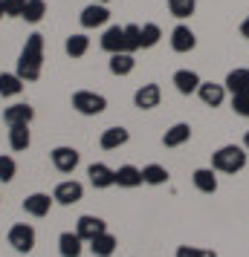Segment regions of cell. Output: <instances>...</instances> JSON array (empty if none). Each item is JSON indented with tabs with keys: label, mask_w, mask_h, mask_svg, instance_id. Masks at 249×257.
<instances>
[{
	"label": "cell",
	"mask_w": 249,
	"mask_h": 257,
	"mask_svg": "<svg viewBox=\"0 0 249 257\" xmlns=\"http://www.w3.org/2000/svg\"><path fill=\"white\" fill-rule=\"evenodd\" d=\"M41 67H44V35H29L24 49L18 55V75L24 81H38L41 78Z\"/></svg>",
	"instance_id": "1"
},
{
	"label": "cell",
	"mask_w": 249,
	"mask_h": 257,
	"mask_svg": "<svg viewBox=\"0 0 249 257\" xmlns=\"http://www.w3.org/2000/svg\"><path fill=\"white\" fill-rule=\"evenodd\" d=\"M212 168L220 174H237L246 168V151L240 145H223L212 153Z\"/></svg>",
	"instance_id": "2"
},
{
	"label": "cell",
	"mask_w": 249,
	"mask_h": 257,
	"mask_svg": "<svg viewBox=\"0 0 249 257\" xmlns=\"http://www.w3.org/2000/svg\"><path fill=\"white\" fill-rule=\"evenodd\" d=\"M72 107H75L81 116H99V113H105L107 98L93 93V90H78V93H72Z\"/></svg>",
	"instance_id": "3"
},
{
	"label": "cell",
	"mask_w": 249,
	"mask_h": 257,
	"mask_svg": "<svg viewBox=\"0 0 249 257\" xmlns=\"http://www.w3.org/2000/svg\"><path fill=\"white\" fill-rule=\"evenodd\" d=\"M9 245H12L15 251H21V254H29L32 248H35V228L29 225V222H18L9 228Z\"/></svg>",
	"instance_id": "4"
},
{
	"label": "cell",
	"mask_w": 249,
	"mask_h": 257,
	"mask_svg": "<svg viewBox=\"0 0 249 257\" xmlns=\"http://www.w3.org/2000/svg\"><path fill=\"white\" fill-rule=\"evenodd\" d=\"M84 197V185L81 182H75V179H64L55 185L52 191V199L58 202V205H75V202H81Z\"/></svg>",
	"instance_id": "5"
},
{
	"label": "cell",
	"mask_w": 249,
	"mask_h": 257,
	"mask_svg": "<svg viewBox=\"0 0 249 257\" xmlns=\"http://www.w3.org/2000/svg\"><path fill=\"white\" fill-rule=\"evenodd\" d=\"M107 231V222L102 220V217H93V214H84V217H78V222H75V234L81 237L84 243H90V240H96L99 234Z\"/></svg>",
	"instance_id": "6"
},
{
	"label": "cell",
	"mask_w": 249,
	"mask_h": 257,
	"mask_svg": "<svg viewBox=\"0 0 249 257\" xmlns=\"http://www.w3.org/2000/svg\"><path fill=\"white\" fill-rule=\"evenodd\" d=\"M52 156V165H55V171L61 174H72L75 168H78V151L75 148H67V145H61L55 151L49 153Z\"/></svg>",
	"instance_id": "7"
},
{
	"label": "cell",
	"mask_w": 249,
	"mask_h": 257,
	"mask_svg": "<svg viewBox=\"0 0 249 257\" xmlns=\"http://www.w3.org/2000/svg\"><path fill=\"white\" fill-rule=\"evenodd\" d=\"M87 176H90V185L99 188V191L116 185V171H110V168H107V165H102V162L90 165V168H87Z\"/></svg>",
	"instance_id": "8"
},
{
	"label": "cell",
	"mask_w": 249,
	"mask_h": 257,
	"mask_svg": "<svg viewBox=\"0 0 249 257\" xmlns=\"http://www.w3.org/2000/svg\"><path fill=\"white\" fill-rule=\"evenodd\" d=\"M159 98H162V90H159V84H142L136 95H133V104L139 107V110H154L159 104Z\"/></svg>",
	"instance_id": "9"
},
{
	"label": "cell",
	"mask_w": 249,
	"mask_h": 257,
	"mask_svg": "<svg viewBox=\"0 0 249 257\" xmlns=\"http://www.w3.org/2000/svg\"><path fill=\"white\" fill-rule=\"evenodd\" d=\"M52 202L55 199L49 197V194H29V197L24 199V211L29 214V217H47L49 214V208H52Z\"/></svg>",
	"instance_id": "10"
},
{
	"label": "cell",
	"mask_w": 249,
	"mask_h": 257,
	"mask_svg": "<svg viewBox=\"0 0 249 257\" xmlns=\"http://www.w3.org/2000/svg\"><path fill=\"white\" fill-rule=\"evenodd\" d=\"M107 18H110V12H107L105 3H90V6L81 12V18H78V21H81L84 29H96V26H105Z\"/></svg>",
	"instance_id": "11"
},
{
	"label": "cell",
	"mask_w": 249,
	"mask_h": 257,
	"mask_svg": "<svg viewBox=\"0 0 249 257\" xmlns=\"http://www.w3.org/2000/svg\"><path fill=\"white\" fill-rule=\"evenodd\" d=\"M35 118V110L29 104H12L3 110V121L9 124V127H15V124H29Z\"/></svg>",
	"instance_id": "12"
},
{
	"label": "cell",
	"mask_w": 249,
	"mask_h": 257,
	"mask_svg": "<svg viewBox=\"0 0 249 257\" xmlns=\"http://www.w3.org/2000/svg\"><path fill=\"white\" fill-rule=\"evenodd\" d=\"M194 44H197V38H194V32L189 26H183V24L174 26V32H171V49L174 52H191Z\"/></svg>",
	"instance_id": "13"
},
{
	"label": "cell",
	"mask_w": 249,
	"mask_h": 257,
	"mask_svg": "<svg viewBox=\"0 0 249 257\" xmlns=\"http://www.w3.org/2000/svg\"><path fill=\"white\" fill-rule=\"evenodd\" d=\"M58 251H61V257H81L84 240L75 231H64L58 237Z\"/></svg>",
	"instance_id": "14"
},
{
	"label": "cell",
	"mask_w": 249,
	"mask_h": 257,
	"mask_svg": "<svg viewBox=\"0 0 249 257\" xmlns=\"http://www.w3.org/2000/svg\"><path fill=\"white\" fill-rule=\"evenodd\" d=\"M102 49L116 55V52H125V26H110L105 35H102Z\"/></svg>",
	"instance_id": "15"
},
{
	"label": "cell",
	"mask_w": 249,
	"mask_h": 257,
	"mask_svg": "<svg viewBox=\"0 0 249 257\" xmlns=\"http://www.w3.org/2000/svg\"><path fill=\"white\" fill-rule=\"evenodd\" d=\"M200 75L194 70H177L174 72V87H177L183 95H189V93H197L200 90Z\"/></svg>",
	"instance_id": "16"
},
{
	"label": "cell",
	"mask_w": 249,
	"mask_h": 257,
	"mask_svg": "<svg viewBox=\"0 0 249 257\" xmlns=\"http://www.w3.org/2000/svg\"><path fill=\"white\" fill-rule=\"evenodd\" d=\"M191 139V127L186 124V121H177L174 127L165 130V136H162V145L165 148H180V145H186V142Z\"/></svg>",
	"instance_id": "17"
},
{
	"label": "cell",
	"mask_w": 249,
	"mask_h": 257,
	"mask_svg": "<svg viewBox=\"0 0 249 257\" xmlns=\"http://www.w3.org/2000/svg\"><path fill=\"white\" fill-rule=\"evenodd\" d=\"M128 139H131V133L125 127H107L105 133H102L99 145H102V151H116V148H122Z\"/></svg>",
	"instance_id": "18"
},
{
	"label": "cell",
	"mask_w": 249,
	"mask_h": 257,
	"mask_svg": "<svg viewBox=\"0 0 249 257\" xmlns=\"http://www.w3.org/2000/svg\"><path fill=\"white\" fill-rule=\"evenodd\" d=\"M197 93H200V101L206 107H220L223 104V95H226V87L223 84H200V90H197Z\"/></svg>",
	"instance_id": "19"
},
{
	"label": "cell",
	"mask_w": 249,
	"mask_h": 257,
	"mask_svg": "<svg viewBox=\"0 0 249 257\" xmlns=\"http://www.w3.org/2000/svg\"><path fill=\"white\" fill-rule=\"evenodd\" d=\"M223 87H226L232 95L246 93V90H249V70H246V67H237V70H232L229 75H226V84H223Z\"/></svg>",
	"instance_id": "20"
},
{
	"label": "cell",
	"mask_w": 249,
	"mask_h": 257,
	"mask_svg": "<svg viewBox=\"0 0 249 257\" xmlns=\"http://www.w3.org/2000/svg\"><path fill=\"white\" fill-rule=\"evenodd\" d=\"M191 179H194V188L203 191V194H214V191H217V176H214V168H197V171L191 174Z\"/></svg>",
	"instance_id": "21"
},
{
	"label": "cell",
	"mask_w": 249,
	"mask_h": 257,
	"mask_svg": "<svg viewBox=\"0 0 249 257\" xmlns=\"http://www.w3.org/2000/svg\"><path fill=\"white\" fill-rule=\"evenodd\" d=\"M24 93V78L18 72H0V95L3 98H12V95Z\"/></svg>",
	"instance_id": "22"
},
{
	"label": "cell",
	"mask_w": 249,
	"mask_h": 257,
	"mask_svg": "<svg viewBox=\"0 0 249 257\" xmlns=\"http://www.w3.org/2000/svg\"><path fill=\"white\" fill-rule=\"evenodd\" d=\"M142 171L139 168H133V165H122V168H116V185L119 188H136L142 185Z\"/></svg>",
	"instance_id": "23"
},
{
	"label": "cell",
	"mask_w": 249,
	"mask_h": 257,
	"mask_svg": "<svg viewBox=\"0 0 249 257\" xmlns=\"http://www.w3.org/2000/svg\"><path fill=\"white\" fill-rule=\"evenodd\" d=\"M116 245H119V240L110 231H105V234H99L96 240H90V251H93L96 257H110L116 251Z\"/></svg>",
	"instance_id": "24"
},
{
	"label": "cell",
	"mask_w": 249,
	"mask_h": 257,
	"mask_svg": "<svg viewBox=\"0 0 249 257\" xmlns=\"http://www.w3.org/2000/svg\"><path fill=\"white\" fill-rule=\"evenodd\" d=\"M133 67H136V61H133L131 52H116V55H110V72H113V75H131Z\"/></svg>",
	"instance_id": "25"
},
{
	"label": "cell",
	"mask_w": 249,
	"mask_h": 257,
	"mask_svg": "<svg viewBox=\"0 0 249 257\" xmlns=\"http://www.w3.org/2000/svg\"><path fill=\"white\" fill-rule=\"evenodd\" d=\"M87 49H90V38L87 35H70L67 44H64V52H67L70 58H84Z\"/></svg>",
	"instance_id": "26"
},
{
	"label": "cell",
	"mask_w": 249,
	"mask_h": 257,
	"mask_svg": "<svg viewBox=\"0 0 249 257\" xmlns=\"http://www.w3.org/2000/svg\"><path fill=\"white\" fill-rule=\"evenodd\" d=\"M29 142H32L29 124H15V127H9V145H12V151H26Z\"/></svg>",
	"instance_id": "27"
},
{
	"label": "cell",
	"mask_w": 249,
	"mask_h": 257,
	"mask_svg": "<svg viewBox=\"0 0 249 257\" xmlns=\"http://www.w3.org/2000/svg\"><path fill=\"white\" fill-rule=\"evenodd\" d=\"M47 15V0H26V9H24V18L26 24H41Z\"/></svg>",
	"instance_id": "28"
},
{
	"label": "cell",
	"mask_w": 249,
	"mask_h": 257,
	"mask_svg": "<svg viewBox=\"0 0 249 257\" xmlns=\"http://www.w3.org/2000/svg\"><path fill=\"white\" fill-rule=\"evenodd\" d=\"M142 179L145 185H165L168 182V171L162 165H145L142 168Z\"/></svg>",
	"instance_id": "29"
},
{
	"label": "cell",
	"mask_w": 249,
	"mask_h": 257,
	"mask_svg": "<svg viewBox=\"0 0 249 257\" xmlns=\"http://www.w3.org/2000/svg\"><path fill=\"white\" fill-rule=\"evenodd\" d=\"M136 49H142V26H125V52H136Z\"/></svg>",
	"instance_id": "30"
},
{
	"label": "cell",
	"mask_w": 249,
	"mask_h": 257,
	"mask_svg": "<svg viewBox=\"0 0 249 257\" xmlns=\"http://www.w3.org/2000/svg\"><path fill=\"white\" fill-rule=\"evenodd\" d=\"M168 9H171V15L174 18H191L194 15V9H197V0H168Z\"/></svg>",
	"instance_id": "31"
},
{
	"label": "cell",
	"mask_w": 249,
	"mask_h": 257,
	"mask_svg": "<svg viewBox=\"0 0 249 257\" xmlns=\"http://www.w3.org/2000/svg\"><path fill=\"white\" fill-rule=\"evenodd\" d=\"M159 38H162V32H159V26L156 24H145L142 26V49H151L159 44Z\"/></svg>",
	"instance_id": "32"
},
{
	"label": "cell",
	"mask_w": 249,
	"mask_h": 257,
	"mask_svg": "<svg viewBox=\"0 0 249 257\" xmlns=\"http://www.w3.org/2000/svg\"><path fill=\"white\" fill-rule=\"evenodd\" d=\"M15 174H18V165H15L12 156H3L0 153V182H12Z\"/></svg>",
	"instance_id": "33"
},
{
	"label": "cell",
	"mask_w": 249,
	"mask_h": 257,
	"mask_svg": "<svg viewBox=\"0 0 249 257\" xmlns=\"http://www.w3.org/2000/svg\"><path fill=\"white\" fill-rule=\"evenodd\" d=\"M232 107H235V113H237V116L249 118V90H246V93L232 95Z\"/></svg>",
	"instance_id": "34"
},
{
	"label": "cell",
	"mask_w": 249,
	"mask_h": 257,
	"mask_svg": "<svg viewBox=\"0 0 249 257\" xmlns=\"http://www.w3.org/2000/svg\"><path fill=\"white\" fill-rule=\"evenodd\" d=\"M26 9V0H3V12L6 18H21Z\"/></svg>",
	"instance_id": "35"
},
{
	"label": "cell",
	"mask_w": 249,
	"mask_h": 257,
	"mask_svg": "<svg viewBox=\"0 0 249 257\" xmlns=\"http://www.w3.org/2000/svg\"><path fill=\"white\" fill-rule=\"evenodd\" d=\"M197 254H200L197 245H180L177 248V257H197Z\"/></svg>",
	"instance_id": "36"
},
{
	"label": "cell",
	"mask_w": 249,
	"mask_h": 257,
	"mask_svg": "<svg viewBox=\"0 0 249 257\" xmlns=\"http://www.w3.org/2000/svg\"><path fill=\"white\" fill-rule=\"evenodd\" d=\"M240 32H243V38H246V41H249V18H246V21H243V24H240Z\"/></svg>",
	"instance_id": "37"
},
{
	"label": "cell",
	"mask_w": 249,
	"mask_h": 257,
	"mask_svg": "<svg viewBox=\"0 0 249 257\" xmlns=\"http://www.w3.org/2000/svg\"><path fill=\"white\" fill-rule=\"evenodd\" d=\"M197 257H217V254H214L212 248H200V254H197Z\"/></svg>",
	"instance_id": "38"
},
{
	"label": "cell",
	"mask_w": 249,
	"mask_h": 257,
	"mask_svg": "<svg viewBox=\"0 0 249 257\" xmlns=\"http://www.w3.org/2000/svg\"><path fill=\"white\" fill-rule=\"evenodd\" d=\"M243 145H246V151H249V130H246V139H243Z\"/></svg>",
	"instance_id": "39"
},
{
	"label": "cell",
	"mask_w": 249,
	"mask_h": 257,
	"mask_svg": "<svg viewBox=\"0 0 249 257\" xmlns=\"http://www.w3.org/2000/svg\"><path fill=\"white\" fill-rule=\"evenodd\" d=\"M0 18H6V12H3V3H0Z\"/></svg>",
	"instance_id": "40"
},
{
	"label": "cell",
	"mask_w": 249,
	"mask_h": 257,
	"mask_svg": "<svg viewBox=\"0 0 249 257\" xmlns=\"http://www.w3.org/2000/svg\"><path fill=\"white\" fill-rule=\"evenodd\" d=\"M96 3H107V0H96Z\"/></svg>",
	"instance_id": "41"
},
{
	"label": "cell",
	"mask_w": 249,
	"mask_h": 257,
	"mask_svg": "<svg viewBox=\"0 0 249 257\" xmlns=\"http://www.w3.org/2000/svg\"><path fill=\"white\" fill-rule=\"evenodd\" d=\"M0 3H3V0H0Z\"/></svg>",
	"instance_id": "42"
}]
</instances>
